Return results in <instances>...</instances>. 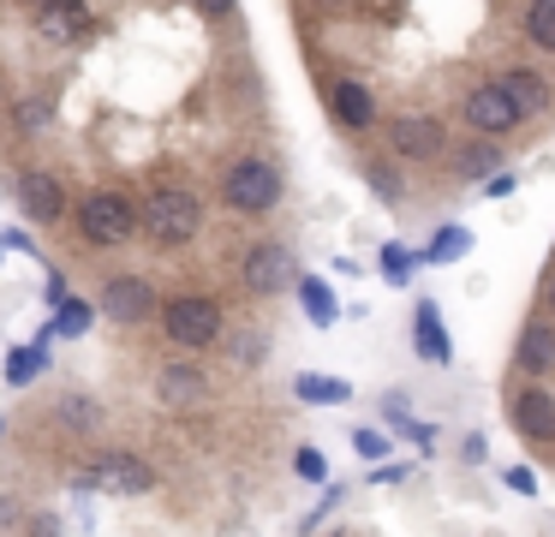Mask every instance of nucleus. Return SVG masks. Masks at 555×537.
Listing matches in <instances>:
<instances>
[{
    "mask_svg": "<svg viewBox=\"0 0 555 537\" xmlns=\"http://www.w3.org/2000/svg\"><path fill=\"white\" fill-rule=\"evenodd\" d=\"M514 186H519L514 174H495L490 186H478V191H483V197H514Z\"/></svg>",
    "mask_w": 555,
    "mask_h": 537,
    "instance_id": "nucleus-36",
    "label": "nucleus"
},
{
    "mask_svg": "<svg viewBox=\"0 0 555 537\" xmlns=\"http://www.w3.org/2000/svg\"><path fill=\"white\" fill-rule=\"evenodd\" d=\"M0 102H7V78H0Z\"/></svg>",
    "mask_w": 555,
    "mask_h": 537,
    "instance_id": "nucleus-41",
    "label": "nucleus"
},
{
    "mask_svg": "<svg viewBox=\"0 0 555 537\" xmlns=\"http://www.w3.org/2000/svg\"><path fill=\"white\" fill-rule=\"evenodd\" d=\"M383 138H388V155H400V162H436L448 150V119L442 114H395L383 126Z\"/></svg>",
    "mask_w": 555,
    "mask_h": 537,
    "instance_id": "nucleus-10",
    "label": "nucleus"
},
{
    "mask_svg": "<svg viewBox=\"0 0 555 537\" xmlns=\"http://www.w3.org/2000/svg\"><path fill=\"white\" fill-rule=\"evenodd\" d=\"M0 430H7V418H0Z\"/></svg>",
    "mask_w": 555,
    "mask_h": 537,
    "instance_id": "nucleus-42",
    "label": "nucleus"
},
{
    "mask_svg": "<svg viewBox=\"0 0 555 537\" xmlns=\"http://www.w3.org/2000/svg\"><path fill=\"white\" fill-rule=\"evenodd\" d=\"M299 305H305V317H311L317 329H328V322L340 317V305H335V293H328V281H317V274H305V281H299Z\"/></svg>",
    "mask_w": 555,
    "mask_h": 537,
    "instance_id": "nucleus-24",
    "label": "nucleus"
},
{
    "mask_svg": "<svg viewBox=\"0 0 555 537\" xmlns=\"http://www.w3.org/2000/svg\"><path fill=\"white\" fill-rule=\"evenodd\" d=\"M162 341L180 346V353H209V346L228 341V310L209 293H173L162 298Z\"/></svg>",
    "mask_w": 555,
    "mask_h": 537,
    "instance_id": "nucleus-3",
    "label": "nucleus"
},
{
    "mask_svg": "<svg viewBox=\"0 0 555 537\" xmlns=\"http://www.w3.org/2000/svg\"><path fill=\"white\" fill-rule=\"evenodd\" d=\"M30 537H61V513H30Z\"/></svg>",
    "mask_w": 555,
    "mask_h": 537,
    "instance_id": "nucleus-35",
    "label": "nucleus"
},
{
    "mask_svg": "<svg viewBox=\"0 0 555 537\" xmlns=\"http://www.w3.org/2000/svg\"><path fill=\"white\" fill-rule=\"evenodd\" d=\"M13 197H18V209H25L37 227H61V221H73V191H66V179L54 174V167H18Z\"/></svg>",
    "mask_w": 555,
    "mask_h": 537,
    "instance_id": "nucleus-8",
    "label": "nucleus"
},
{
    "mask_svg": "<svg viewBox=\"0 0 555 537\" xmlns=\"http://www.w3.org/2000/svg\"><path fill=\"white\" fill-rule=\"evenodd\" d=\"M328 114H335V126H347V131H371L376 126V95L364 90L359 78H335L328 84Z\"/></svg>",
    "mask_w": 555,
    "mask_h": 537,
    "instance_id": "nucleus-14",
    "label": "nucleus"
},
{
    "mask_svg": "<svg viewBox=\"0 0 555 537\" xmlns=\"http://www.w3.org/2000/svg\"><path fill=\"white\" fill-rule=\"evenodd\" d=\"M299 257H293L281 239H257L251 251L240 257V286L251 298H275V293H299Z\"/></svg>",
    "mask_w": 555,
    "mask_h": 537,
    "instance_id": "nucleus-5",
    "label": "nucleus"
},
{
    "mask_svg": "<svg viewBox=\"0 0 555 537\" xmlns=\"http://www.w3.org/2000/svg\"><path fill=\"white\" fill-rule=\"evenodd\" d=\"M383 418H388L395 430H406V424H412V412H406V394H383Z\"/></svg>",
    "mask_w": 555,
    "mask_h": 537,
    "instance_id": "nucleus-34",
    "label": "nucleus"
},
{
    "mask_svg": "<svg viewBox=\"0 0 555 537\" xmlns=\"http://www.w3.org/2000/svg\"><path fill=\"white\" fill-rule=\"evenodd\" d=\"M519 36H526L538 54H555V0H538V7L519 12Z\"/></svg>",
    "mask_w": 555,
    "mask_h": 537,
    "instance_id": "nucleus-22",
    "label": "nucleus"
},
{
    "mask_svg": "<svg viewBox=\"0 0 555 537\" xmlns=\"http://www.w3.org/2000/svg\"><path fill=\"white\" fill-rule=\"evenodd\" d=\"M13 513H18V501H13V496H0V525H18Z\"/></svg>",
    "mask_w": 555,
    "mask_h": 537,
    "instance_id": "nucleus-39",
    "label": "nucleus"
},
{
    "mask_svg": "<svg viewBox=\"0 0 555 537\" xmlns=\"http://www.w3.org/2000/svg\"><path fill=\"white\" fill-rule=\"evenodd\" d=\"M49 341H54V329L42 322L37 341H30V346H13V353H7V382H13V388H30V382L49 370Z\"/></svg>",
    "mask_w": 555,
    "mask_h": 537,
    "instance_id": "nucleus-20",
    "label": "nucleus"
},
{
    "mask_svg": "<svg viewBox=\"0 0 555 537\" xmlns=\"http://www.w3.org/2000/svg\"><path fill=\"white\" fill-rule=\"evenodd\" d=\"M550 310H555V269H550Z\"/></svg>",
    "mask_w": 555,
    "mask_h": 537,
    "instance_id": "nucleus-40",
    "label": "nucleus"
},
{
    "mask_svg": "<svg viewBox=\"0 0 555 537\" xmlns=\"http://www.w3.org/2000/svg\"><path fill=\"white\" fill-rule=\"evenodd\" d=\"M502 484L514 489V496H538V472H531V465H507Z\"/></svg>",
    "mask_w": 555,
    "mask_h": 537,
    "instance_id": "nucleus-32",
    "label": "nucleus"
},
{
    "mask_svg": "<svg viewBox=\"0 0 555 537\" xmlns=\"http://www.w3.org/2000/svg\"><path fill=\"white\" fill-rule=\"evenodd\" d=\"M73 239L85 251H126L132 239H144V209L120 186H96L73 203Z\"/></svg>",
    "mask_w": 555,
    "mask_h": 537,
    "instance_id": "nucleus-1",
    "label": "nucleus"
},
{
    "mask_svg": "<svg viewBox=\"0 0 555 537\" xmlns=\"http://www.w3.org/2000/svg\"><path fill=\"white\" fill-rule=\"evenodd\" d=\"M144 239L156 251H185L197 233H204V203H197L192 186H173V179H162V186L144 191Z\"/></svg>",
    "mask_w": 555,
    "mask_h": 537,
    "instance_id": "nucleus-2",
    "label": "nucleus"
},
{
    "mask_svg": "<svg viewBox=\"0 0 555 537\" xmlns=\"http://www.w3.org/2000/svg\"><path fill=\"white\" fill-rule=\"evenodd\" d=\"M90 322H96V305H85V298H66V305L49 317V329L66 334V341H78V334H90Z\"/></svg>",
    "mask_w": 555,
    "mask_h": 537,
    "instance_id": "nucleus-25",
    "label": "nucleus"
},
{
    "mask_svg": "<svg viewBox=\"0 0 555 537\" xmlns=\"http://www.w3.org/2000/svg\"><path fill=\"white\" fill-rule=\"evenodd\" d=\"M412 472H418V465H412V460H388V465H376L371 477H376V484H406Z\"/></svg>",
    "mask_w": 555,
    "mask_h": 537,
    "instance_id": "nucleus-33",
    "label": "nucleus"
},
{
    "mask_svg": "<svg viewBox=\"0 0 555 537\" xmlns=\"http://www.w3.org/2000/svg\"><path fill=\"white\" fill-rule=\"evenodd\" d=\"M514 370L519 376H550L555 370V322L550 317H531L526 329H519V341H514Z\"/></svg>",
    "mask_w": 555,
    "mask_h": 537,
    "instance_id": "nucleus-13",
    "label": "nucleus"
},
{
    "mask_svg": "<svg viewBox=\"0 0 555 537\" xmlns=\"http://www.w3.org/2000/svg\"><path fill=\"white\" fill-rule=\"evenodd\" d=\"M30 36L42 48H78L90 36V7H78V0H42V7H30Z\"/></svg>",
    "mask_w": 555,
    "mask_h": 537,
    "instance_id": "nucleus-12",
    "label": "nucleus"
},
{
    "mask_svg": "<svg viewBox=\"0 0 555 537\" xmlns=\"http://www.w3.org/2000/svg\"><path fill=\"white\" fill-rule=\"evenodd\" d=\"M49 424L61 430V436H96L108 418H102V400H90V394H61V400L49 406Z\"/></svg>",
    "mask_w": 555,
    "mask_h": 537,
    "instance_id": "nucleus-18",
    "label": "nucleus"
},
{
    "mask_svg": "<svg viewBox=\"0 0 555 537\" xmlns=\"http://www.w3.org/2000/svg\"><path fill=\"white\" fill-rule=\"evenodd\" d=\"M102 317L108 322H120V329H144L150 317H162V298H156V281L150 274H138V269H114V274H102Z\"/></svg>",
    "mask_w": 555,
    "mask_h": 537,
    "instance_id": "nucleus-6",
    "label": "nucleus"
},
{
    "mask_svg": "<svg viewBox=\"0 0 555 537\" xmlns=\"http://www.w3.org/2000/svg\"><path fill=\"white\" fill-rule=\"evenodd\" d=\"M460 460L478 465V460H483V436H466V442H460Z\"/></svg>",
    "mask_w": 555,
    "mask_h": 537,
    "instance_id": "nucleus-38",
    "label": "nucleus"
},
{
    "mask_svg": "<svg viewBox=\"0 0 555 537\" xmlns=\"http://www.w3.org/2000/svg\"><path fill=\"white\" fill-rule=\"evenodd\" d=\"M460 174H466V179H483V186H490V179L502 174V150L478 138V143H472L466 155H460Z\"/></svg>",
    "mask_w": 555,
    "mask_h": 537,
    "instance_id": "nucleus-26",
    "label": "nucleus"
},
{
    "mask_svg": "<svg viewBox=\"0 0 555 537\" xmlns=\"http://www.w3.org/2000/svg\"><path fill=\"white\" fill-rule=\"evenodd\" d=\"M400 436H412V442H418V448H436V430H430V424H424V418H412V424H406V430H400Z\"/></svg>",
    "mask_w": 555,
    "mask_h": 537,
    "instance_id": "nucleus-37",
    "label": "nucleus"
},
{
    "mask_svg": "<svg viewBox=\"0 0 555 537\" xmlns=\"http://www.w3.org/2000/svg\"><path fill=\"white\" fill-rule=\"evenodd\" d=\"M156 394L168 406H197L209 394L204 365H192V358H168V365H156Z\"/></svg>",
    "mask_w": 555,
    "mask_h": 537,
    "instance_id": "nucleus-17",
    "label": "nucleus"
},
{
    "mask_svg": "<svg viewBox=\"0 0 555 537\" xmlns=\"http://www.w3.org/2000/svg\"><path fill=\"white\" fill-rule=\"evenodd\" d=\"M49 126H54V90H25V95L7 102V138L30 143V138H42Z\"/></svg>",
    "mask_w": 555,
    "mask_h": 537,
    "instance_id": "nucleus-15",
    "label": "nucleus"
},
{
    "mask_svg": "<svg viewBox=\"0 0 555 537\" xmlns=\"http://www.w3.org/2000/svg\"><path fill=\"white\" fill-rule=\"evenodd\" d=\"M352 448H359L364 460H383L388 465V436H383V430H359V436H352Z\"/></svg>",
    "mask_w": 555,
    "mask_h": 537,
    "instance_id": "nucleus-31",
    "label": "nucleus"
},
{
    "mask_svg": "<svg viewBox=\"0 0 555 537\" xmlns=\"http://www.w3.org/2000/svg\"><path fill=\"white\" fill-rule=\"evenodd\" d=\"M502 90L514 95L519 102V114H550V102H555V90H550V78H543V72H531V66H507L502 72Z\"/></svg>",
    "mask_w": 555,
    "mask_h": 537,
    "instance_id": "nucleus-19",
    "label": "nucleus"
},
{
    "mask_svg": "<svg viewBox=\"0 0 555 537\" xmlns=\"http://www.w3.org/2000/svg\"><path fill=\"white\" fill-rule=\"evenodd\" d=\"M263 353H269V341L263 334H240V341H233V365H263Z\"/></svg>",
    "mask_w": 555,
    "mask_h": 537,
    "instance_id": "nucleus-30",
    "label": "nucleus"
},
{
    "mask_svg": "<svg viewBox=\"0 0 555 537\" xmlns=\"http://www.w3.org/2000/svg\"><path fill=\"white\" fill-rule=\"evenodd\" d=\"M412 353L424 365H448L454 358V341H448V322L436 310V298H418V310H412Z\"/></svg>",
    "mask_w": 555,
    "mask_h": 537,
    "instance_id": "nucleus-16",
    "label": "nucleus"
},
{
    "mask_svg": "<svg viewBox=\"0 0 555 537\" xmlns=\"http://www.w3.org/2000/svg\"><path fill=\"white\" fill-rule=\"evenodd\" d=\"M418 263H424V257H418V251H406V245H383V251H376V269H383L395 286H406Z\"/></svg>",
    "mask_w": 555,
    "mask_h": 537,
    "instance_id": "nucleus-27",
    "label": "nucleus"
},
{
    "mask_svg": "<svg viewBox=\"0 0 555 537\" xmlns=\"http://www.w3.org/2000/svg\"><path fill=\"white\" fill-rule=\"evenodd\" d=\"M507 424H514L531 448H550L555 442V394L543 388V382H519V388L507 394Z\"/></svg>",
    "mask_w": 555,
    "mask_h": 537,
    "instance_id": "nucleus-11",
    "label": "nucleus"
},
{
    "mask_svg": "<svg viewBox=\"0 0 555 537\" xmlns=\"http://www.w3.org/2000/svg\"><path fill=\"white\" fill-rule=\"evenodd\" d=\"M472 251V227H460V221H448L442 233L424 245V263H436V269H448V263H460Z\"/></svg>",
    "mask_w": 555,
    "mask_h": 537,
    "instance_id": "nucleus-23",
    "label": "nucleus"
},
{
    "mask_svg": "<svg viewBox=\"0 0 555 537\" xmlns=\"http://www.w3.org/2000/svg\"><path fill=\"white\" fill-rule=\"evenodd\" d=\"M293 472H299L305 484H328V460H323L317 448H299V453H293Z\"/></svg>",
    "mask_w": 555,
    "mask_h": 537,
    "instance_id": "nucleus-29",
    "label": "nucleus"
},
{
    "mask_svg": "<svg viewBox=\"0 0 555 537\" xmlns=\"http://www.w3.org/2000/svg\"><path fill=\"white\" fill-rule=\"evenodd\" d=\"M78 489H102V496H150V489H156V465H150L144 453L108 448V453H96V460H85Z\"/></svg>",
    "mask_w": 555,
    "mask_h": 537,
    "instance_id": "nucleus-7",
    "label": "nucleus"
},
{
    "mask_svg": "<svg viewBox=\"0 0 555 537\" xmlns=\"http://www.w3.org/2000/svg\"><path fill=\"white\" fill-rule=\"evenodd\" d=\"M293 394H299L305 406H347L352 400V382L323 376V370H299V376H293Z\"/></svg>",
    "mask_w": 555,
    "mask_h": 537,
    "instance_id": "nucleus-21",
    "label": "nucleus"
},
{
    "mask_svg": "<svg viewBox=\"0 0 555 537\" xmlns=\"http://www.w3.org/2000/svg\"><path fill=\"white\" fill-rule=\"evenodd\" d=\"M460 119H466L472 131H478L483 143L490 138H507L514 126H526V114H519V102L502 90V78H483L466 90V102H460Z\"/></svg>",
    "mask_w": 555,
    "mask_h": 537,
    "instance_id": "nucleus-9",
    "label": "nucleus"
},
{
    "mask_svg": "<svg viewBox=\"0 0 555 537\" xmlns=\"http://www.w3.org/2000/svg\"><path fill=\"white\" fill-rule=\"evenodd\" d=\"M364 179H371V191H376L383 203H400V197H406V191H400V174H395V167H383V162L364 167Z\"/></svg>",
    "mask_w": 555,
    "mask_h": 537,
    "instance_id": "nucleus-28",
    "label": "nucleus"
},
{
    "mask_svg": "<svg viewBox=\"0 0 555 537\" xmlns=\"http://www.w3.org/2000/svg\"><path fill=\"white\" fill-rule=\"evenodd\" d=\"M221 203L233 215H269L281 203V167L269 155H233L221 167Z\"/></svg>",
    "mask_w": 555,
    "mask_h": 537,
    "instance_id": "nucleus-4",
    "label": "nucleus"
}]
</instances>
